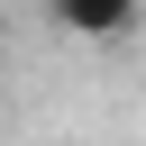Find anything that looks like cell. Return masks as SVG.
Returning a JSON list of instances; mask_svg holds the SVG:
<instances>
[{"label": "cell", "instance_id": "cell-1", "mask_svg": "<svg viewBox=\"0 0 146 146\" xmlns=\"http://www.w3.org/2000/svg\"><path fill=\"white\" fill-rule=\"evenodd\" d=\"M46 18L64 36H128L146 18V0H46Z\"/></svg>", "mask_w": 146, "mask_h": 146}, {"label": "cell", "instance_id": "cell-2", "mask_svg": "<svg viewBox=\"0 0 146 146\" xmlns=\"http://www.w3.org/2000/svg\"><path fill=\"white\" fill-rule=\"evenodd\" d=\"M0 55H9V36H0Z\"/></svg>", "mask_w": 146, "mask_h": 146}]
</instances>
